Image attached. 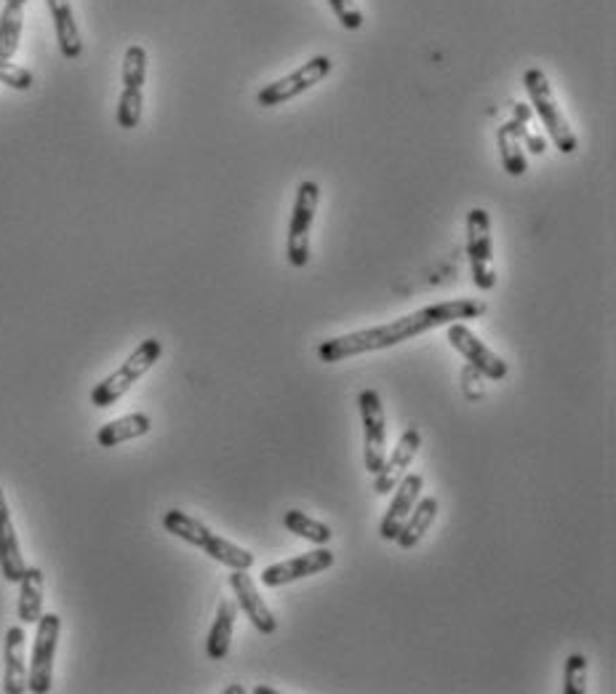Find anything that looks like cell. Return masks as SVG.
<instances>
[{"instance_id": "obj_23", "label": "cell", "mask_w": 616, "mask_h": 694, "mask_svg": "<svg viewBox=\"0 0 616 694\" xmlns=\"http://www.w3.org/2000/svg\"><path fill=\"white\" fill-rule=\"evenodd\" d=\"M24 30V9L22 5L5 3L0 11V59H14L19 52Z\"/></svg>"}, {"instance_id": "obj_24", "label": "cell", "mask_w": 616, "mask_h": 694, "mask_svg": "<svg viewBox=\"0 0 616 694\" xmlns=\"http://www.w3.org/2000/svg\"><path fill=\"white\" fill-rule=\"evenodd\" d=\"M283 526L291 531V535L302 537V540H310L313 545H328L334 537L332 526H326L323 520L307 516V513H302V511L283 513Z\"/></svg>"}, {"instance_id": "obj_10", "label": "cell", "mask_w": 616, "mask_h": 694, "mask_svg": "<svg viewBox=\"0 0 616 694\" xmlns=\"http://www.w3.org/2000/svg\"><path fill=\"white\" fill-rule=\"evenodd\" d=\"M446 334L453 350H457L459 356H462L464 361L478 371V374L489 377V380H496V382L509 374L507 361H504L502 356H496L489 345L481 343V337H478L470 326H464L462 321H459V324H448Z\"/></svg>"}, {"instance_id": "obj_31", "label": "cell", "mask_w": 616, "mask_h": 694, "mask_svg": "<svg viewBox=\"0 0 616 694\" xmlns=\"http://www.w3.org/2000/svg\"><path fill=\"white\" fill-rule=\"evenodd\" d=\"M224 694H246V690H243V686H227V690H224Z\"/></svg>"}, {"instance_id": "obj_20", "label": "cell", "mask_w": 616, "mask_h": 694, "mask_svg": "<svg viewBox=\"0 0 616 694\" xmlns=\"http://www.w3.org/2000/svg\"><path fill=\"white\" fill-rule=\"evenodd\" d=\"M149 430H153V419H149L147 414L134 412L99 427L97 444L102 446V449H112V446H117V444H126V441H134V438L147 436Z\"/></svg>"}, {"instance_id": "obj_16", "label": "cell", "mask_w": 616, "mask_h": 694, "mask_svg": "<svg viewBox=\"0 0 616 694\" xmlns=\"http://www.w3.org/2000/svg\"><path fill=\"white\" fill-rule=\"evenodd\" d=\"M24 636L22 625H14L5 634L3 643V692L5 694H24L27 692V660H24Z\"/></svg>"}, {"instance_id": "obj_29", "label": "cell", "mask_w": 616, "mask_h": 694, "mask_svg": "<svg viewBox=\"0 0 616 694\" xmlns=\"http://www.w3.org/2000/svg\"><path fill=\"white\" fill-rule=\"evenodd\" d=\"M33 72L27 67H19L11 59H0V83L9 86L14 91H30L33 89Z\"/></svg>"}, {"instance_id": "obj_33", "label": "cell", "mask_w": 616, "mask_h": 694, "mask_svg": "<svg viewBox=\"0 0 616 694\" xmlns=\"http://www.w3.org/2000/svg\"><path fill=\"white\" fill-rule=\"evenodd\" d=\"M5 3H11V5H22V9H24V5H27V0H5Z\"/></svg>"}, {"instance_id": "obj_27", "label": "cell", "mask_w": 616, "mask_h": 694, "mask_svg": "<svg viewBox=\"0 0 616 694\" xmlns=\"http://www.w3.org/2000/svg\"><path fill=\"white\" fill-rule=\"evenodd\" d=\"M142 110H145V91L123 89L117 99V126L121 128H136L142 121Z\"/></svg>"}, {"instance_id": "obj_8", "label": "cell", "mask_w": 616, "mask_h": 694, "mask_svg": "<svg viewBox=\"0 0 616 694\" xmlns=\"http://www.w3.org/2000/svg\"><path fill=\"white\" fill-rule=\"evenodd\" d=\"M360 419H363V462L373 475L388 457V419H384L382 395L373 388L360 390Z\"/></svg>"}, {"instance_id": "obj_15", "label": "cell", "mask_w": 616, "mask_h": 694, "mask_svg": "<svg viewBox=\"0 0 616 694\" xmlns=\"http://www.w3.org/2000/svg\"><path fill=\"white\" fill-rule=\"evenodd\" d=\"M24 569H27V563H24L22 548H19V537L14 520H11L9 502H5V492L0 486V574H3L5 582H19Z\"/></svg>"}, {"instance_id": "obj_30", "label": "cell", "mask_w": 616, "mask_h": 694, "mask_svg": "<svg viewBox=\"0 0 616 694\" xmlns=\"http://www.w3.org/2000/svg\"><path fill=\"white\" fill-rule=\"evenodd\" d=\"M332 11L336 14V20L341 22L345 30H360L363 27V11L355 0H328Z\"/></svg>"}, {"instance_id": "obj_13", "label": "cell", "mask_w": 616, "mask_h": 694, "mask_svg": "<svg viewBox=\"0 0 616 694\" xmlns=\"http://www.w3.org/2000/svg\"><path fill=\"white\" fill-rule=\"evenodd\" d=\"M229 587H233L235 598H238L235 604H238V609L243 612V615L251 619L254 628L265 636L276 634L278 619L270 612V606L261 601L257 585H254V580L248 578L246 569H233V574H229Z\"/></svg>"}, {"instance_id": "obj_28", "label": "cell", "mask_w": 616, "mask_h": 694, "mask_svg": "<svg viewBox=\"0 0 616 694\" xmlns=\"http://www.w3.org/2000/svg\"><path fill=\"white\" fill-rule=\"evenodd\" d=\"M563 692L565 694H584V692H587V657H584V654L565 657Z\"/></svg>"}, {"instance_id": "obj_11", "label": "cell", "mask_w": 616, "mask_h": 694, "mask_svg": "<svg viewBox=\"0 0 616 694\" xmlns=\"http://www.w3.org/2000/svg\"><path fill=\"white\" fill-rule=\"evenodd\" d=\"M334 553L326 548V545H317V550H310V553L294 556L289 561H280L267 567L261 572V585L265 587H283L289 582L304 580V578H313V574L326 572V569L334 567Z\"/></svg>"}, {"instance_id": "obj_4", "label": "cell", "mask_w": 616, "mask_h": 694, "mask_svg": "<svg viewBox=\"0 0 616 694\" xmlns=\"http://www.w3.org/2000/svg\"><path fill=\"white\" fill-rule=\"evenodd\" d=\"M160 356H164V345H160V339L147 337L145 343H139V347H136L126 361L117 367V371H112L108 380H102L97 388L91 390V404L97 408L115 406L117 401H121L123 395H126L128 390L160 361Z\"/></svg>"}, {"instance_id": "obj_12", "label": "cell", "mask_w": 616, "mask_h": 694, "mask_svg": "<svg viewBox=\"0 0 616 694\" xmlns=\"http://www.w3.org/2000/svg\"><path fill=\"white\" fill-rule=\"evenodd\" d=\"M422 449V433L416 425H408L406 430H403V436L397 438L395 449L390 451L388 457H384L382 468L373 473V492L377 494H390L392 489L397 486V481L403 479V475L408 473L411 462L416 460V455H419Z\"/></svg>"}, {"instance_id": "obj_32", "label": "cell", "mask_w": 616, "mask_h": 694, "mask_svg": "<svg viewBox=\"0 0 616 694\" xmlns=\"http://www.w3.org/2000/svg\"><path fill=\"white\" fill-rule=\"evenodd\" d=\"M254 694H278V692L270 690V686H257V690H254Z\"/></svg>"}, {"instance_id": "obj_2", "label": "cell", "mask_w": 616, "mask_h": 694, "mask_svg": "<svg viewBox=\"0 0 616 694\" xmlns=\"http://www.w3.org/2000/svg\"><path fill=\"white\" fill-rule=\"evenodd\" d=\"M164 529L168 531V535L179 537V540L195 545V548L205 550V556H211L214 561L224 563V567L229 569H251L254 567V553L251 550L240 548V545L224 540V537L214 535V531L209 529V526L203 524V520L192 518L190 513H182V511H168L164 516Z\"/></svg>"}, {"instance_id": "obj_21", "label": "cell", "mask_w": 616, "mask_h": 694, "mask_svg": "<svg viewBox=\"0 0 616 694\" xmlns=\"http://www.w3.org/2000/svg\"><path fill=\"white\" fill-rule=\"evenodd\" d=\"M43 587H46V578H43V569L27 567L24 569L22 580H19V619L22 625H35L43 615Z\"/></svg>"}, {"instance_id": "obj_7", "label": "cell", "mask_w": 616, "mask_h": 694, "mask_svg": "<svg viewBox=\"0 0 616 694\" xmlns=\"http://www.w3.org/2000/svg\"><path fill=\"white\" fill-rule=\"evenodd\" d=\"M35 641H33V660L27 665V692L33 694H48L54 681V654L56 643H59L61 619L59 615H41L37 619Z\"/></svg>"}, {"instance_id": "obj_1", "label": "cell", "mask_w": 616, "mask_h": 694, "mask_svg": "<svg viewBox=\"0 0 616 694\" xmlns=\"http://www.w3.org/2000/svg\"><path fill=\"white\" fill-rule=\"evenodd\" d=\"M485 310L489 307H485L483 300L435 302V305L414 310V313L390 321V324L360 328V332L345 334V337L326 339V343L317 345V358H321L323 363H341V361H347V358L366 356V352L388 350V347H395L401 343H408V339H414V337H422V334L433 332V328L459 324V321L481 318Z\"/></svg>"}, {"instance_id": "obj_18", "label": "cell", "mask_w": 616, "mask_h": 694, "mask_svg": "<svg viewBox=\"0 0 616 694\" xmlns=\"http://www.w3.org/2000/svg\"><path fill=\"white\" fill-rule=\"evenodd\" d=\"M235 619H238V604L233 598H222L216 606L214 625H211L209 636H205V654L209 660L220 662L229 654V643H233Z\"/></svg>"}, {"instance_id": "obj_26", "label": "cell", "mask_w": 616, "mask_h": 694, "mask_svg": "<svg viewBox=\"0 0 616 694\" xmlns=\"http://www.w3.org/2000/svg\"><path fill=\"white\" fill-rule=\"evenodd\" d=\"M147 80V48L134 43L123 54V89L145 91Z\"/></svg>"}, {"instance_id": "obj_25", "label": "cell", "mask_w": 616, "mask_h": 694, "mask_svg": "<svg viewBox=\"0 0 616 694\" xmlns=\"http://www.w3.org/2000/svg\"><path fill=\"white\" fill-rule=\"evenodd\" d=\"M513 121H515V126H518V132H520L523 147H526L528 153L541 155V153L547 150V136H545V132H539L537 123H534L531 104L515 102L513 104Z\"/></svg>"}, {"instance_id": "obj_6", "label": "cell", "mask_w": 616, "mask_h": 694, "mask_svg": "<svg viewBox=\"0 0 616 694\" xmlns=\"http://www.w3.org/2000/svg\"><path fill=\"white\" fill-rule=\"evenodd\" d=\"M317 203H321V188L313 179H304L296 190L294 212H291L289 222V240H285V257L294 268H304L310 262V231H313Z\"/></svg>"}, {"instance_id": "obj_3", "label": "cell", "mask_w": 616, "mask_h": 694, "mask_svg": "<svg viewBox=\"0 0 616 694\" xmlns=\"http://www.w3.org/2000/svg\"><path fill=\"white\" fill-rule=\"evenodd\" d=\"M523 86H526V94H528V102H531L534 115L541 121V126H545V132L552 139V145H556L563 155H574L579 147L576 134L571 132L569 121H565L563 110H560L558 99L556 94H552V86L545 72H541L539 67H531V70H526V76H523Z\"/></svg>"}, {"instance_id": "obj_9", "label": "cell", "mask_w": 616, "mask_h": 694, "mask_svg": "<svg viewBox=\"0 0 616 694\" xmlns=\"http://www.w3.org/2000/svg\"><path fill=\"white\" fill-rule=\"evenodd\" d=\"M334 61L328 57H313L310 61H304L299 70L291 72V76L276 80V83L265 86V89L257 94L259 108H278V104L291 102V99L307 94L313 86L321 83L323 78L332 76Z\"/></svg>"}, {"instance_id": "obj_19", "label": "cell", "mask_w": 616, "mask_h": 694, "mask_svg": "<svg viewBox=\"0 0 616 694\" xmlns=\"http://www.w3.org/2000/svg\"><path fill=\"white\" fill-rule=\"evenodd\" d=\"M438 511H440L438 497H422V500H416V505L411 507L408 518L403 520L401 531H397L395 542L401 545L403 550L416 548V545L422 542V537H425L427 531H429V526L435 524V518H438Z\"/></svg>"}, {"instance_id": "obj_5", "label": "cell", "mask_w": 616, "mask_h": 694, "mask_svg": "<svg viewBox=\"0 0 616 694\" xmlns=\"http://www.w3.org/2000/svg\"><path fill=\"white\" fill-rule=\"evenodd\" d=\"M467 257H470L472 283L481 291L496 287L494 240H491V216L485 209H472L467 214Z\"/></svg>"}, {"instance_id": "obj_22", "label": "cell", "mask_w": 616, "mask_h": 694, "mask_svg": "<svg viewBox=\"0 0 616 694\" xmlns=\"http://www.w3.org/2000/svg\"><path fill=\"white\" fill-rule=\"evenodd\" d=\"M496 145H500L504 171H507L509 177H523V174L528 171V158L515 121L502 123L500 132H496Z\"/></svg>"}, {"instance_id": "obj_17", "label": "cell", "mask_w": 616, "mask_h": 694, "mask_svg": "<svg viewBox=\"0 0 616 694\" xmlns=\"http://www.w3.org/2000/svg\"><path fill=\"white\" fill-rule=\"evenodd\" d=\"M48 14L54 20L56 30V43H59V52L65 59H78L83 54V38H80V30L75 24V14L70 0H46Z\"/></svg>"}, {"instance_id": "obj_14", "label": "cell", "mask_w": 616, "mask_h": 694, "mask_svg": "<svg viewBox=\"0 0 616 694\" xmlns=\"http://www.w3.org/2000/svg\"><path fill=\"white\" fill-rule=\"evenodd\" d=\"M422 486H425V479H422L419 473H406L401 481H397V486L392 489V492H395V497H392L388 513H384L382 524H379V537H382V540L395 542L403 520L408 518L411 507H414L416 500H419Z\"/></svg>"}]
</instances>
